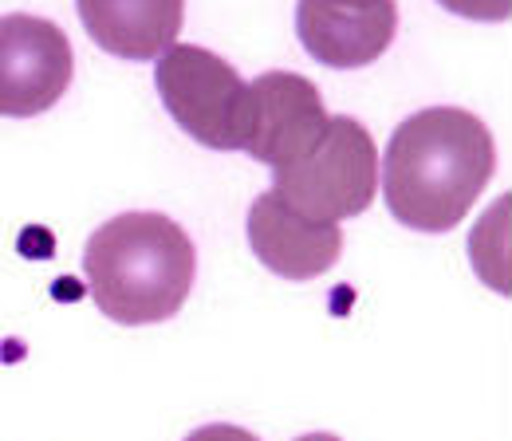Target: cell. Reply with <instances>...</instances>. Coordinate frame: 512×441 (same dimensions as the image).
<instances>
[{
  "label": "cell",
  "mask_w": 512,
  "mask_h": 441,
  "mask_svg": "<svg viewBox=\"0 0 512 441\" xmlns=\"http://www.w3.org/2000/svg\"><path fill=\"white\" fill-rule=\"evenodd\" d=\"M320 87L296 71H264L249 83V111L241 150L272 174L312 150L327 126Z\"/></svg>",
  "instance_id": "cell-6"
},
{
  "label": "cell",
  "mask_w": 512,
  "mask_h": 441,
  "mask_svg": "<svg viewBox=\"0 0 512 441\" xmlns=\"http://www.w3.org/2000/svg\"><path fill=\"white\" fill-rule=\"evenodd\" d=\"M296 441H343V438H335V434H304V438Z\"/></svg>",
  "instance_id": "cell-12"
},
{
  "label": "cell",
  "mask_w": 512,
  "mask_h": 441,
  "mask_svg": "<svg viewBox=\"0 0 512 441\" xmlns=\"http://www.w3.org/2000/svg\"><path fill=\"white\" fill-rule=\"evenodd\" d=\"M497 174L489 126L461 107H426L390 134L383 197L398 225L449 233Z\"/></svg>",
  "instance_id": "cell-1"
},
{
  "label": "cell",
  "mask_w": 512,
  "mask_h": 441,
  "mask_svg": "<svg viewBox=\"0 0 512 441\" xmlns=\"http://www.w3.org/2000/svg\"><path fill=\"white\" fill-rule=\"evenodd\" d=\"M186 441H260L256 434L241 430V426H229V422H213V426H201L193 430Z\"/></svg>",
  "instance_id": "cell-11"
},
{
  "label": "cell",
  "mask_w": 512,
  "mask_h": 441,
  "mask_svg": "<svg viewBox=\"0 0 512 441\" xmlns=\"http://www.w3.org/2000/svg\"><path fill=\"white\" fill-rule=\"evenodd\" d=\"M339 4H371V0H339Z\"/></svg>",
  "instance_id": "cell-13"
},
{
  "label": "cell",
  "mask_w": 512,
  "mask_h": 441,
  "mask_svg": "<svg viewBox=\"0 0 512 441\" xmlns=\"http://www.w3.org/2000/svg\"><path fill=\"white\" fill-rule=\"evenodd\" d=\"M249 245L272 276L316 280L343 256V229L304 221L272 193H260L249 209Z\"/></svg>",
  "instance_id": "cell-8"
},
{
  "label": "cell",
  "mask_w": 512,
  "mask_h": 441,
  "mask_svg": "<svg viewBox=\"0 0 512 441\" xmlns=\"http://www.w3.org/2000/svg\"><path fill=\"white\" fill-rule=\"evenodd\" d=\"M379 193V150L371 130L335 115L304 158L272 174V197L316 225H339L371 209Z\"/></svg>",
  "instance_id": "cell-3"
},
{
  "label": "cell",
  "mask_w": 512,
  "mask_h": 441,
  "mask_svg": "<svg viewBox=\"0 0 512 441\" xmlns=\"http://www.w3.org/2000/svg\"><path fill=\"white\" fill-rule=\"evenodd\" d=\"M193 272L197 252L190 233L166 213H119L103 221L83 249V276L95 308L123 327L162 323L182 312Z\"/></svg>",
  "instance_id": "cell-2"
},
{
  "label": "cell",
  "mask_w": 512,
  "mask_h": 441,
  "mask_svg": "<svg viewBox=\"0 0 512 441\" xmlns=\"http://www.w3.org/2000/svg\"><path fill=\"white\" fill-rule=\"evenodd\" d=\"M446 12L453 16H465V20H509L512 0H438Z\"/></svg>",
  "instance_id": "cell-10"
},
{
  "label": "cell",
  "mask_w": 512,
  "mask_h": 441,
  "mask_svg": "<svg viewBox=\"0 0 512 441\" xmlns=\"http://www.w3.org/2000/svg\"><path fill=\"white\" fill-rule=\"evenodd\" d=\"M87 36L127 63L158 60L182 32L186 0H75Z\"/></svg>",
  "instance_id": "cell-9"
},
{
  "label": "cell",
  "mask_w": 512,
  "mask_h": 441,
  "mask_svg": "<svg viewBox=\"0 0 512 441\" xmlns=\"http://www.w3.org/2000/svg\"><path fill=\"white\" fill-rule=\"evenodd\" d=\"M398 32V4H339V0H296V36L304 52L323 67L355 71L383 56Z\"/></svg>",
  "instance_id": "cell-7"
},
{
  "label": "cell",
  "mask_w": 512,
  "mask_h": 441,
  "mask_svg": "<svg viewBox=\"0 0 512 441\" xmlns=\"http://www.w3.org/2000/svg\"><path fill=\"white\" fill-rule=\"evenodd\" d=\"M154 87L170 119L209 150H241L249 83L233 63L197 44H170L154 63Z\"/></svg>",
  "instance_id": "cell-4"
},
{
  "label": "cell",
  "mask_w": 512,
  "mask_h": 441,
  "mask_svg": "<svg viewBox=\"0 0 512 441\" xmlns=\"http://www.w3.org/2000/svg\"><path fill=\"white\" fill-rule=\"evenodd\" d=\"M75 56L60 24L28 12L0 16V115L32 119L52 111L71 87Z\"/></svg>",
  "instance_id": "cell-5"
}]
</instances>
